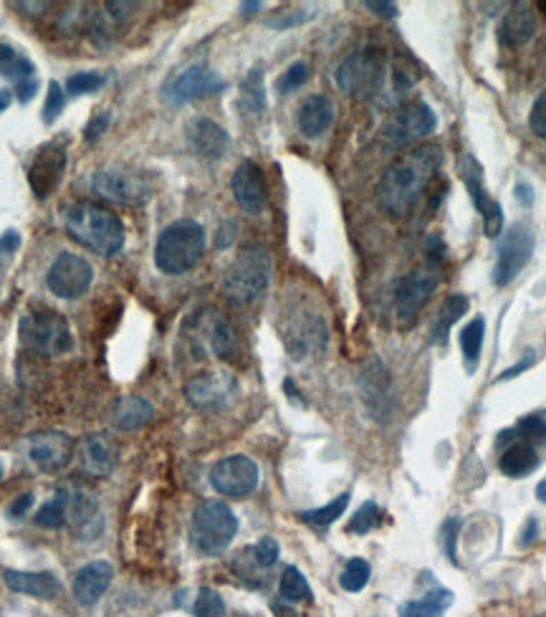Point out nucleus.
Instances as JSON below:
<instances>
[{
    "mask_svg": "<svg viewBox=\"0 0 546 617\" xmlns=\"http://www.w3.org/2000/svg\"><path fill=\"white\" fill-rule=\"evenodd\" d=\"M23 448H26V456H29L33 466L41 468V471H48V474L66 468L74 459V453H77V443L61 430L31 433L23 441Z\"/></svg>",
    "mask_w": 546,
    "mask_h": 617,
    "instance_id": "obj_14",
    "label": "nucleus"
},
{
    "mask_svg": "<svg viewBox=\"0 0 546 617\" xmlns=\"http://www.w3.org/2000/svg\"><path fill=\"white\" fill-rule=\"evenodd\" d=\"M94 281V269L84 256L63 251L56 256V261L51 264L46 273V284L51 294H56L59 299H78L89 291V286Z\"/></svg>",
    "mask_w": 546,
    "mask_h": 617,
    "instance_id": "obj_10",
    "label": "nucleus"
},
{
    "mask_svg": "<svg viewBox=\"0 0 546 617\" xmlns=\"http://www.w3.org/2000/svg\"><path fill=\"white\" fill-rule=\"evenodd\" d=\"M3 580H5L8 589L20 592V595H31V597H38V600H53L61 592L56 574H51V572L5 570Z\"/></svg>",
    "mask_w": 546,
    "mask_h": 617,
    "instance_id": "obj_25",
    "label": "nucleus"
},
{
    "mask_svg": "<svg viewBox=\"0 0 546 617\" xmlns=\"http://www.w3.org/2000/svg\"><path fill=\"white\" fill-rule=\"evenodd\" d=\"M536 532H539V524H536V519H529V522H526V529H524V534H521V547H529L531 541L536 539Z\"/></svg>",
    "mask_w": 546,
    "mask_h": 617,
    "instance_id": "obj_56",
    "label": "nucleus"
},
{
    "mask_svg": "<svg viewBox=\"0 0 546 617\" xmlns=\"http://www.w3.org/2000/svg\"><path fill=\"white\" fill-rule=\"evenodd\" d=\"M276 615L279 617H297L291 610H281V607H276Z\"/></svg>",
    "mask_w": 546,
    "mask_h": 617,
    "instance_id": "obj_61",
    "label": "nucleus"
},
{
    "mask_svg": "<svg viewBox=\"0 0 546 617\" xmlns=\"http://www.w3.org/2000/svg\"><path fill=\"white\" fill-rule=\"evenodd\" d=\"M152 415H155V408L150 400H144L142 395H126L114 408V423L122 430H137V427L147 426Z\"/></svg>",
    "mask_w": 546,
    "mask_h": 617,
    "instance_id": "obj_29",
    "label": "nucleus"
},
{
    "mask_svg": "<svg viewBox=\"0 0 546 617\" xmlns=\"http://www.w3.org/2000/svg\"><path fill=\"white\" fill-rule=\"evenodd\" d=\"M192 610H195V617H225V602L216 589L203 587Z\"/></svg>",
    "mask_w": 546,
    "mask_h": 617,
    "instance_id": "obj_40",
    "label": "nucleus"
},
{
    "mask_svg": "<svg viewBox=\"0 0 546 617\" xmlns=\"http://www.w3.org/2000/svg\"><path fill=\"white\" fill-rule=\"evenodd\" d=\"M250 552H253L256 564L268 570V567H273V564L279 562V554H281V549H279V541H276V539L264 537L258 544H256V547H253V549H250Z\"/></svg>",
    "mask_w": 546,
    "mask_h": 617,
    "instance_id": "obj_46",
    "label": "nucleus"
},
{
    "mask_svg": "<svg viewBox=\"0 0 546 617\" xmlns=\"http://www.w3.org/2000/svg\"><path fill=\"white\" fill-rule=\"evenodd\" d=\"M359 385H362V400L367 405L370 415L375 420H387L395 410V395H392V382L387 367L379 362V360H370L362 369V378H359Z\"/></svg>",
    "mask_w": 546,
    "mask_h": 617,
    "instance_id": "obj_19",
    "label": "nucleus"
},
{
    "mask_svg": "<svg viewBox=\"0 0 546 617\" xmlns=\"http://www.w3.org/2000/svg\"><path fill=\"white\" fill-rule=\"evenodd\" d=\"M220 89H225V79L220 77L218 71H213L210 66L205 64H195L188 66L185 71H180L177 77H172V79L165 84L162 96H165L167 104L180 107V104L203 99V96L208 94H216Z\"/></svg>",
    "mask_w": 546,
    "mask_h": 617,
    "instance_id": "obj_12",
    "label": "nucleus"
},
{
    "mask_svg": "<svg viewBox=\"0 0 546 617\" xmlns=\"http://www.w3.org/2000/svg\"><path fill=\"white\" fill-rule=\"evenodd\" d=\"M279 592H281V597L286 602L312 600V587H309L306 577H304L297 567H286V570H283Z\"/></svg>",
    "mask_w": 546,
    "mask_h": 617,
    "instance_id": "obj_37",
    "label": "nucleus"
},
{
    "mask_svg": "<svg viewBox=\"0 0 546 617\" xmlns=\"http://www.w3.org/2000/svg\"><path fill=\"white\" fill-rule=\"evenodd\" d=\"M235 393V380L228 372H203L185 385V397L198 410H220Z\"/></svg>",
    "mask_w": 546,
    "mask_h": 617,
    "instance_id": "obj_20",
    "label": "nucleus"
},
{
    "mask_svg": "<svg viewBox=\"0 0 546 617\" xmlns=\"http://www.w3.org/2000/svg\"><path fill=\"white\" fill-rule=\"evenodd\" d=\"M36 86H38V81L36 79H29V81H20V84H16V96L20 104H29L33 99V94H36Z\"/></svg>",
    "mask_w": 546,
    "mask_h": 617,
    "instance_id": "obj_51",
    "label": "nucleus"
},
{
    "mask_svg": "<svg viewBox=\"0 0 546 617\" xmlns=\"http://www.w3.org/2000/svg\"><path fill=\"white\" fill-rule=\"evenodd\" d=\"M205 254V228L198 221L170 223L155 243V264L162 273L180 276L195 269Z\"/></svg>",
    "mask_w": 546,
    "mask_h": 617,
    "instance_id": "obj_3",
    "label": "nucleus"
},
{
    "mask_svg": "<svg viewBox=\"0 0 546 617\" xmlns=\"http://www.w3.org/2000/svg\"><path fill=\"white\" fill-rule=\"evenodd\" d=\"M436 111L430 110L425 101H410L387 119V125L382 129V137L390 147H407V144L428 137L430 132H436Z\"/></svg>",
    "mask_w": 546,
    "mask_h": 617,
    "instance_id": "obj_9",
    "label": "nucleus"
},
{
    "mask_svg": "<svg viewBox=\"0 0 546 617\" xmlns=\"http://www.w3.org/2000/svg\"><path fill=\"white\" fill-rule=\"evenodd\" d=\"M364 5H367L370 11H375L377 16H385V18L397 16V5H395V3H377V0H367Z\"/></svg>",
    "mask_w": 546,
    "mask_h": 617,
    "instance_id": "obj_53",
    "label": "nucleus"
},
{
    "mask_svg": "<svg viewBox=\"0 0 546 617\" xmlns=\"http://www.w3.org/2000/svg\"><path fill=\"white\" fill-rule=\"evenodd\" d=\"M298 132L304 137H319L324 134L331 122H334V104L331 99L324 94H314L309 99H304V104L298 107Z\"/></svg>",
    "mask_w": 546,
    "mask_h": 617,
    "instance_id": "obj_26",
    "label": "nucleus"
},
{
    "mask_svg": "<svg viewBox=\"0 0 546 617\" xmlns=\"http://www.w3.org/2000/svg\"><path fill=\"white\" fill-rule=\"evenodd\" d=\"M536 466H539V453H536V448L531 443H526V441L509 445L499 460L501 474L511 475V478H524V475H529Z\"/></svg>",
    "mask_w": 546,
    "mask_h": 617,
    "instance_id": "obj_30",
    "label": "nucleus"
},
{
    "mask_svg": "<svg viewBox=\"0 0 546 617\" xmlns=\"http://www.w3.org/2000/svg\"><path fill=\"white\" fill-rule=\"evenodd\" d=\"M349 491H344V493H339L331 504H327V507L322 508H312V511H301L298 514V519L306 524H312V526H329V524H334L339 516H342L344 511H346V507H349Z\"/></svg>",
    "mask_w": 546,
    "mask_h": 617,
    "instance_id": "obj_36",
    "label": "nucleus"
},
{
    "mask_svg": "<svg viewBox=\"0 0 546 617\" xmlns=\"http://www.w3.org/2000/svg\"><path fill=\"white\" fill-rule=\"evenodd\" d=\"M238 534V519L228 504L223 501H203L195 508L190 522L192 547L200 554H220L231 547Z\"/></svg>",
    "mask_w": 546,
    "mask_h": 617,
    "instance_id": "obj_5",
    "label": "nucleus"
},
{
    "mask_svg": "<svg viewBox=\"0 0 546 617\" xmlns=\"http://www.w3.org/2000/svg\"><path fill=\"white\" fill-rule=\"evenodd\" d=\"M529 125L531 132H534L536 137L546 140V89L536 96V101H534V107H531Z\"/></svg>",
    "mask_w": 546,
    "mask_h": 617,
    "instance_id": "obj_47",
    "label": "nucleus"
},
{
    "mask_svg": "<svg viewBox=\"0 0 546 617\" xmlns=\"http://www.w3.org/2000/svg\"><path fill=\"white\" fill-rule=\"evenodd\" d=\"M531 362H534V352H526V357H524L521 362L516 364V367H511V369H506V372L501 375L499 380H511V378H516L518 372H524L526 367H531Z\"/></svg>",
    "mask_w": 546,
    "mask_h": 617,
    "instance_id": "obj_54",
    "label": "nucleus"
},
{
    "mask_svg": "<svg viewBox=\"0 0 546 617\" xmlns=\"http://www.w3.org/2000/svg\"><path fill=\"white\" fill-rule=\"evenodd\" d=\"M18 246H20V236H18V231H5L3 238H0V256L16 254Z\"/></svg>",
    "mask_w": 546,
    "mask_h": 617,
    "instance_id": "obj_50",
    "label": "nucleus"
},
{
    "mask_svg": "<svg viewBox=\"0 0 546 617\" xmlns=\"http://www.w3.org/2000/svg\"><path fill=\"white\" fill-rule=\"evenodd\" d=\"M231 191H233L235 203L240 210H246L249 215H261L265 207V183L261 167L256 162H240L235 167L233 180H231Z\"/></svg>",
    "mask_w": 546,
    "mask_h": 617,
    "instance_id": "obj_22",
    "label": "nucleus"
},
{
    "mask_svg": "<svg viewBox=\"0 0 546 617\" xmlns=\"http://www.w3.org/2000/svg\"><path fill=\"white\" fill-rule=\"evenodd\" d=\"M69 507H71V496L63 489H59L44 507L36 511L33 522L44 529H61L63 524L69 522Z\"/></svg>",
    "mask_w": 546,
    "mask_h": 617,
    "instance_id": "obj_35",
    "label": "nucleus"
},
{
    "mask_svg": "<svg viewBox=\"0 0 546 617\" xmlns=\"http://www.w3.org/2000/svg\"><path fill=\"white\" fill-rule=\"evenodd\" d=\"M485 339V321L481 317H476L469 321V327L460 332V349H463V364L469 369V375H473L478 369V360H481V349H484Z\"/></svg>",
    "mask_w": 546,
    "mask_h": 617,
    "instance_id": "obj_34",
    "label": "nucleus"
},
{
    "mask_svg": "<svg viewBox=\"0 0 546 617\" xmlns=\"http://www.w3.org/2000/svg\"><path fill=\"white\" fill-rule=\"evenodd\" d=\"M111 122V114L107 110L99 111L94 119L86 125V142H96L104 132H107V127H110Z\"/></svg>",
    "mask_w": 546,
    "mask_h": 617,
    "instance_id": "obj_48",
    "label": "nucleus"
},
{
    "mask_svg": "<svg viewBox=\"0 0 546 617\" xmlns=\"http://www.w3.org/2000/svg\"><path fill=\"white\" fill-rule=\"evenodd\" d=\"M271 284V254L264 246H246L223 273V296L238 306L253 304Z\"/></svg>",
    "mask_w": 546,
    "mask_h": 617,
    "instance_id": "obj_4",
    "label": "nucleus"
},
{
    "mask_svg": "<svg viewBox=\"0 0 546 617\" xmlns=\"http://www.w3.org/2000/svg\"><path fill=\"white\" fill-rule=\"evenodd\" d=\"M440 269H443V266L428 264L425 269L412 271L410 276H405V279L397 284V291H395V309H397L400 319H405V321H412V319H415V314L420 312L425 299H428L437 288V284H440Z\"/></svg>",
    "mask_w": 546,
    "mask_h": 617,
    "instance_id": "obj_16",
    "label": "nucleus"
},
{
    "mask_svg": "<svg viewBox=\"0 0 546 617\" xmlns=\"http://www.w3.org/2000/svg\"><path fill=\"white\" fill-rule=\"evenodd\" d=\"M107 8H110V13L114 18L117 16H125V13H129L132 8H137L134 3H107Z\"/></svg>",
    "mask_w": 546,
    "mask_h": 617,
    "instance_id": "obj_57",
    "label": "nucleus"
},
{
    "mask_svg": "<svg viewBox=\"0 0 546 617\" xmlns=\"http://www.w3.org/2000/svg\"><path fill=\"white\" fill-rule=\"evenodd\" d=\"M63 104H66V92L61 89V84L59 81H48L46 104H44V122L46 125L56 122V117L63 111Z\"/></svg>",
    "mask_w": 546,
    "mask_h": 617,
    "instance_id": "obj_45",
    "label": "nucleus"
},
{
    "mask_svg": "<svg viewBox=\"0 0 546 617\" xmlns=\"http://www.w3.org/2000/svg\"><path fill=\"white\" fill-rule=\"evenodd\" d=\"M370 574H372L370 564H367L364 559L354 556V559H349V562H346V567H344L339 582H342V587L346 589V592H359V589H364V587H367V582H370Z\"/></svg>",
    "mask_w": 546,
    "mask_h": 617,
    "instance_id": "obj_38",
    "label": "nucleus"
},
{
    "mask_svg": "<svg viewBox=\"0 0 546 617\" xmlns=\"http://www.w3.org/2000/svg\"><path fill=\"white\" fill-rule=\"evenodd\" d=\"M534 33H536V13L526 3H514L511 11L501 20V41L509 46H524L534 38Z\"/></svg>",
    "mask_w": 546,
    "mask_h": 617,
    "instance_id": "obj_27",
    "label": "nucleus"
},
{
    "mask_svg": "<svg viewBox=\"0 0 546 617\" xmlns=\"http://www.w3.org/2000/svg\"><path fill=\"white\" fill-rule=\"evenodd\" d=\"M536 496H539V501H544L546 504V478L539 483V486H536Z\"/></svg>",
    "mask_w": 546,
    "mask_h": 617,
    "instance_id": "obj_59",
    "label": "nucleus"
},
{
    "mask_svg": "<svg viewBox=\"0 0 546 617\" xmlns=\"http://www.w3.org/2000/svg\"><path fill=\"white\" fill-rule=\"evenodd\" d=\"M443 162L437 144H420L392 162L377 183V203L390 215H405L418 206Z\"/></svg>",
    "mask_w": 546,
    "mask_h": 617,
    "instance_id": "obj_1",
    "label": "nucleus"
},
{
    "mask_svg": "<svg viewBox=\"0 0 546 617\" xmlns=\"http://www.w3.org/2000/svg\"><path fill=\"white\" fill-rule=\"evenodd\" d=\"M240 8H243V13H253L256 8H261V3H243Z\"/></svg>",
    "mask_w": 546,
    "mask_h": 617,
    "instance_id": "obj_60",
    "label": "nucleus"
},
{
    "mask_svg": "<svg viewBox=\"0 0 546 617\" xmlns=\"http://www.w3.org/2000/svg\"><path fill=\"white\" fill-rule=\"evenodd\" d=\"M258 481H261L258 463L249 456H228L210 468V483L220 496L243 499L258 489Z\"/></svg>",
    "mask_w": 546,
    "mask_h": 617,
    "instance_id": "obj_13",
    "label": "nucleus"
},
{
    "mask_svg": "<svg viewBox=\"0 0 546 617\" xmlns=\"http://www.w3.org/2000/svg\"><path fill=\"white\" fill-rule=\"evenodd\" d=\"M71 519H74V534L81 539H94L102 534V511L92 493L71 496Z\"/></svg>",
    "mask_w": 546,
    "mask_h": 617,
    "instance_id": "obj_28",
    "label": "nucleus"
},
{
    "mask_svg": "<svg viewBox=\"0 0 546 617\" xmlns=\"http://www.w3.org/2000/svg\"><path fill=\"white\" fill-rule=\"evenodd\" d=\"M20 339L44 357H59L74 347V337L66 319L56 312H29L20 319Z\"/></svg>",
    "mask_w": 546,
    "mask_h": 617,
    "instance_id": "obj_7",
    "label": "nucleus"
},
{
    "mask_svg": "<svg viewBox=\"0 0 546 617\" xmlns=\"http://www.w3.org/2000/svg\"><path fill=\"white\" fill-rule=\"evenodd\" d=\"M0 77L20 84V81L36 79V66L31 59H26L18 48L0 41Z\"/></svg>",
    "mask_w": 546,
    "mask_h": 617,
    "instance_id": "obj_33",
    "label": "nucleus"
},
{
    "mask_svg": "<svg viewBox=\"0 0 546 617\" xmlns=\"http://www.w3.org/2000/svg\"><path fill=\"white\" fill-rule=\"evenodd\" d=\"M111 580H114V567L104 559H96V562H89L84 564L81 570H77L74 574V600L84 607H92L96 602L102 600V595L110 589Z\"/></svg>",
    "mask_w": 546,
    "mask_h": 617,
    "instance_id": "obj_23",
    "label": "nucleus"
},
{
    "mask_svg": "<svg viewBox=\"0 0 546 617\" xmlns=\"http://www.w3.org/2000/svg\"><path fill=\"white\" fill-rule=\"evenodd\" d=\"M460 173H463V180H466V188H469L473 206L478 207V213L484 218V233L488 238H499V233L503 231V210L485 192L484 173H481V165L473 159V155H463V159H460Z\"/></svg>",
    "mask_w": 546,
    "mask_h": 617,
    "instance_id": "obj_18",
    "label": "nucleus"
},
{
    "mask_svg": "<svg viewBox=\"0 0 546 617\" xmlns=\"http://www.w3.org/2000/svg\"><path fill=\"white\" fill-rule=\"evenodd\" d=\"M66 233L99 256H117L125 246V225L110 207L89 200L71 203L63 213Z\"/></svg>",
    "mask_w": 546,
    "mask_h": 617,
    "instance_id": "obj_2",
    "label": "nucleus"
},
{
    "mask_svg": "<svg viewBox=\"0 0 546 617\" xmlns=\"http://www.w3.org/2000/svg\"><path fill=\"white\" fill-rule=\"evenodd\" d=\"M379 522H382V511H379V507H377L375 501H367V504L359 507L357 514L352 516V522L346 524V532H352V534H367V532H372L375 526H379Z\"/></svg>",
    "mask_w": 546,
    "mask_h": 617,
    "instance_id": "obj_39",
    "label": "nucleus"
},
{
    "mask_svg": "<svg viewBox=\"0 0 546 617\" xmlns=\"http://www.w3.org/2000/svg\"><path fill=\"white\" fill-rule=\"evenodd\" d=\"M66 170V147L63 142H48L38 147L29 167V185L38 200H46L59 188Z\"/></svg>",
    "mask_w": 546,
    "mask_h": 617,
    "instance_id": "obj_15",
    "label": "nucleus"
},
{
    "mask_svg": "<svg viewBox=\"0 0 546 617\" xmlns=\"http://www.w3.org/2000/svg\"><path fill=\"white\" fill-rule=\"evenodd\" d=\"M243 104H246L249 111H253V114H261V111H264L265 94L264 86H261V71H258V69H253L250 77L246 79V84H243Z\"/></svg>",
    "mask_w": 546,
    "mask_h": 617,
    "instance_id": "obj_41",
    "label": "nucleus"
},
{
    "mask_svg": "<svg viewBox=\"0 0 546 617\" xmlns=\"http://www.w3.org/2000/svg\"><path fill=\"white\" fill-rule=\"evenodd\" d=\"M31 507H33V493H20L16 501L8 507V516L20 519V516H26V514L31 511Z\"/></svg>",
    "mask_w": 546,
    "mask_h": 617,
    "instance_id": "obj_49",
    "label": "nucleus"
},
{
    "mask_svg": "<svg viewBox=\"0 0 546 617\" xmlns=\"http://www.w3.org/2000/svg\"><path fill=\"white\" fill-rule=\"evenodd\" d=\"M198 324V334L203 339L208 349L216 354V357H231L235 352V332L231 327V321L223 317L220 312H200L198 317L192 319Z\"/></svg>",
    "mask_w": 546,
    "mask_h": 617,
    "instance_id": "obj_24",
    "label": "nucleus"
},
{
    "mask_svg": "<svg viewBox=\"0 0 546 617\" xmlns=\"http://www.w3.org/2000/svg\"><path fill=\"white\" fill-rule=\"evenodd\" d=\"M0 478H3V466H0Z\"/></svg>",
    "mask_w": 546,
    "mask_h": 617,
    "instance_id": "obj_62",
    "label": "nucleus"
},
{
    "mask_svg": "<svg viewBox=\"0 0 546 617\" xmlns=\"http://www.w3.org/2000/svg\"><path fill=\"white\" fill-rule=\"evenodd\" d=\"M92 191L111 203L142 206L152 198V183L137 167L107 165V167L94 170V175H92Z\"/></svg>",
    "mask_w": 546,
    "mask_h": 617,
    "instance_id": "obj_6",
    "label": "nucleus"
},
{
    "mask_svg": "<svg viewBox=\"0 0 546 617\" xmlns=\"http://www.w3.org/2000/svg\"><path fill=\"white\" fill-rule=\"evenodd\" d=\"M102 84H104V77H102V74H96V71H81V74L69 77V81H66V94H89V92H96Z\"/></svg>",
    "mask_w": 546,
    "mask_h": 617,
    "instance_id": "obj_43",
    "label": "nucleus"
},
{
    "mask_svg": "<svg viewBox=\"0 0 546 617\" xmlns=\"http://www.w3.org/2000/svg\"><path fill=\"white\" fill-rule=\"evenodd\" d=\"M534 254V233L526 223H514L499 243V258L493 266V284L506 286L524 271Z\"/></svg>",
    "mask_w": 546,
    "mask_h": 617,
    "instance_id": "obj_11",
    "label": "nucleus"
},
{
    "mask_svg": "<svg viewBox=\"0 0 546 617\" xmlns=\"http://www.w3.org/2000/svg\"><path fill=\"white\" fill-rule=\"evenodd\" d=\"M11 99H13V94L8 92V89H0V111L5 110L8 104H11Z\"/></svg>",
    "mask_w": 546,
    "mask_h": 617,
    "instance_id": "obj_58",
    "label": "nucleus"
},
{
    "mask_svg": "<svg viewBox=\"0 0 546 617\" xmlns=\"http://www.w3.org/2000/svg\"><path fill=\"white\" fill-rule=\"evenodd\" d=\"M78 468L92 478H107L114 474L119 460V445L107 433H89L77 443Z\"/></svg>",
    "mask_w": 546,
    "mask_h": 617,
    "instance_id": "obj_17",
    "label": "nucleus"
},
{
    "mask_svg": "<svg viewBox=\"0 0 546 617\" xmlns=\"http://www.w3.org/2000/svg\"><path fill=\"white\" fill-rule=\"evenodd\" d=\"M190 150L203 159H220L231 150V134L208 117H192L185 125Z\"/></svg>",
    "mask_w": 546,
    "mask_h": 617,
    "instance_id": "obj_21",
    "label": "nucleus"
},
{
    "mask_svg": "<svg viewBox=\"0 0 546 617\" xmlns=\"http://www.w3.org/2000/svg\"><path fill=\"white\" fill-rule=\"evenodd\" d=\"M306 79H309V64H306V61H297V64L289 66L281 77H279L276 89H279L281 94H289V92L298 89L301 84H306Z\"/></svg>",
    "mask_w": 546,
    "mask_h": 617,
    "instance_id": "obj_44",
    "label": "nucleus"
},
{
    "mask_svg": "<svg viewBox=\"0 0 546 617\" xmlns=\"http://www.w3.org/2000/svg\"><path fill=\"white\" fill-rule=\"evenodd\" d=\"M452 605L451 589H433L420 600H410L400 607V617H443V613Z\"/></svg>",
    "mask_w": 546,
    "mask_h": 617,
    "instance_id": "obj_31",
    "label": "nucleus"
},
{
    "mask_svg": "<svg viewBox=\"0 0 546 617\" xmlns=\"http://www.w3.org/2000/svg\"><path fill=\"white\" fill-rule=\"evenodd\" d=\"M516 433H518L521 438H526V443H534V441L546 443V415L534 412V415L521 418L518 426H516Z\"/></svg>",
    "mask_w": 546,
    "mask_h": 617,
    "instance_id": "obj_42",
    "label": "nucleus"
},
{
    "mask_svg": "<svg viewBox=\"0 0 546 617\" xmlns=\"http://www.w3.org/2000/svg\"><path fill=\"white\" fill-rule=\"evenodd\" d=\"M469 312V299L463 294H451L448 299L440 304L437 309L436 321H433V342L436 345H443L448 339V332L451 327Z\"/></svg>",
    "mask_w": 546,
    "mask_h": 617,
    "instance_id": "obj_32",
    "label": "nucleus"
},
{
    "mask_svg": "<svg viewBox=\"0 0 546 617\" xmlns=\"http://www.w3.org/2000/svg\"><path fill=\"white\" fill-rule=\"evenodd\" d=\"M337 84L344 94L372 96L385 84V61L375 48H362L344 59L337 69Z\"/></svg>",
    "mask_w": 546,
    "mask_h": 617,
    "instance_id": "obj_8",
    "label": "nucleus"
},
{
    "mask_svg": "<svg viewBox=\"0 0 546 617\" xmlns=\"http://www.w3.org/2000/svg\"><path fill=\"white\" fill-rule=\"evenodd\" d=\"M458 526H460L458 519H451L445 524V554L451 556L452 562H455V532H458Z\"/></svg>",
    "mask_w": 546,
    "mask_h": 617,
    "instance_id": "obj_52",
    "label": "nucleus"
},
{
    "mask_svg": "<svg viewBox=\"0 0 546 617\" xmlns=\"http://www.w3.org/2000/svg\"><path fill=\"white\" fill-rule=\"evenodd\" d=\"M516 198H518L521 206H531V203H534V191H531V185L518 183V185H516Z\"/></svg>",
    "mask_w": 546,
    "mask_h": 617,
    "instance_id": "obj_55",
    "label": "nucleus"
}]
</instances>
